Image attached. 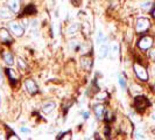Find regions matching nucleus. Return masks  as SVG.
I'll use <instances>...</instances> for the list:
<instances>
[{
	"label": "nucleus",
	"instance_id": "1",
	"mask_svg": "<svg viewBox=\"0 0 155 140\" xmlns=\"http://www.w3.org/2000/svg\"><path fill=\"white\" fill-rule=\"evenodd\" d=\"M133 69H134V72H135L137 77L139 78L140 81H142V82H147L149 76H148L147 69H146L143 65H141V64H139V63H134V64H133Z\"/></svg>",
	"mask_w": 155,
	"mask_h": 140
},
{
	"label": "nucleus",
	"instance_id": "2",
	"mask_svg": "<svg viewBox=\"0 0 155 140\" xmlns=\"http://www.w3.org/2000/svg\"><path fill=\"white\" fill-rule=\"evenodd\" d=\"M150 28V20L148 18H139L135 23L137 33H145Z\"/></svg>",
	"mask_w": 155,
	"mask_h": 140
},
{
	"label": "nucleus",
	"instance_id": "3",
	"mask_svg": "<svg viewBox=\"0 0 155 140\" xmlns=\"http://www.w3.org/2000/svg\"><path fill=\"white\" fill-rule=\"evenodd\" d=\"M134 105H135V108H137L138 111L142 112V111H145L150 105V103H149V101H148L145 96H135V98H134Z\"/></svg>",
	"mask_w": 155,
	"mask_h": 140
},
{
	"label": "nucleus",
	"instance_id": "4",
	"mask_svg": "<svg viewBox=\"0 0 155 140\" xmlns=\"http://www.w3.org/2000/svg\"><path fill=\"white\" fill-rule=\"evenodd\" d=\"M153 43H154L153 38L149 36V35H145V36H142V38L139 40L138 47H139L141 50H149V49L153 47Z\"/></svg>",
	"mask_w": 155,
	"mask_h": 140
},
{
	"label": "nucleus",
	"instance_id": "5",
	"mask_svg": "<svg viewBox=\"0 0 155 140\" xmlns=\"http://www.w3.org/2000/svg\"><path fill=\"white\" fill-rule=\"evenodd\" d=\"M9 28H11L12 33H13L15 36H18V38H21L23 35V33H25L23 26L19 22H11L9 23Z\"/></svg>",
	"mask_w": 155,
	"mask_h": 140
},
{
	"label": "nucleus",
	"instance_id": "6",
	"mask_svg": "<svg viewBox=\"0 0 155 140\" xmlns=\"http://www.w3.org/2000/svg\"><path fill=\"white\" fill-rule=\"evenodd\" d=\"M7 7L13 12V13H19L20 8H21V2L20 0H7L6 1Z\"/></svg>",
	"mask_w": 155,
	"mask_h": 140
},
{
	"label": "nucleus",
	"instance_id": "7",
	"mask_svg": "<svg viewBox=\"0 0 155 140\" xmlns=\"http://www.w3.org/2000/svg\"><path fill=\"white\" fill-rule=\"evenodd\" d=\"M81 64H82L83 69H85L86 71H90L93 64V61H92V58H91V56H90V55H84V56L82 57V60H81Z\"/></svg>",
	"mask_w": 155,
	"mask_h": 140
},
{
	"label": "nucleus",
	"instance_id": "8",
	"mask_svg": "<svg viewBox=\"0 0 155 140\" xmlns=\"http://www.w3.org/2000/svg\"><path fill=\"white\" fill-rule=\"evenodd\" d=\"M25 88L31 95H34V93L38 92V85L33 79H26L25 81Z\"/></svg>",
	"mask_w": 155,
	"mask_h": 140
},
{
	"label": "nucleus",
	"instance_id": "9",
	"mask_svg": "<svg viewBox=\"0 0 155 140\" xmlns=\"http://www.w3.org/2000/svg\"><path fill=\"white\" fill-rule=\"evenodd\" d=\"M0 41L4 42V43H12L13 42L12 36H11L9 32L6 28H1L0 29Z\"/></svg>",
	"mask_w": 155,
	"mask_h": 140
},
{
	"label": "nucleus",
	"instance_id": "10",
	"mask_svg": "<svg viewBox=\"0 0 155 140\" xmlns=\"http://www.w3.org/2000/svg\"><path fill=\"white\" fill-rule=\"evenodd\" d=\"M110 53V47L107 45V41L106 39L103 41V45L101 46V49H99V57L101 58H105Z\"/></svg>",
	"mask_w": 155,
	"mask_h": 140
},
{
	"label": "nucleus",
	"instance_id": "11",
	"mask_svg": "<svg viewBox=\"0 0 155 140\" xmlns=\"http://www.w3.org/2000/svg\"><path fill=\"white\" fill-rule=\"evenodd\" d=\"M119 52H120L119 45H118L117 42H113V43L111 45V47H110V56H111V58H113V60L118 58Z\"/></svg>",
	"mask_w": 155,
	"mask_h": 140
},
{
	"label": "nucleus",
	"instance_id": "12",
	"mask_svg": "<svg viewBox=\"0 0 155 140\" xmlns=\"http://www.w3.org/2000/svg\"><path fill=\"white\" fill-rule=\"evenodd\" d=\"M13 12L8 7H1L0 8V18L1 19H12L13 18Z\"/></svg>",
	"mask_w": 155,
	"mask_h": 140
},
{
	"label": "nucleus",
	"instance_id": "13",
	"mask_svg": "<svg viewBox=\"0 0 155 140\" xmlns=\"http://www.w3.org/2000/svg\"><path fill=\"white\" fill-rule=\"evenodd\" d=\"M2 60H4V62L6 63L7 65H13V64H14V57H13V55L11 54L9 52H7V50H5V52L2 53Z\"/></svg>",
	"mask_w": 155,
	"mask_h": 140
},
{
	"label": "nucleus",
	"instance_id": "14",
	"mask_svg": "<svg viewBox=\"0 0 155 140\" xmlns=\"http://www.w3.org/2000/svg\"><path fill=\"white\" fill-rule=\"evenodd\" d=\"M55 108H56V104H55L54 102H46V103L42 105V111H43L46 115H48V113L53 112Z\"/></svg>",
	"mask_w": 155,
	"mask_h": 140
},
{
	"label": "nucleus",
	"instance_id": "15",
	"mask_svg": "<svg viewBox=\"0 0 155 140\" xmlns=\"http://www.w3.org/2000/svg\"><path fill=\"white\" fill-rule=\"evenodd\" d=\"M93 110H94V113H96L97 118H98V119H103V117H104V110H105L104 105H101V104L96 105Z\"/></svg>",
	"mask_w": 155,
	"mask_h": 140
},
{
	"label": "nucleus",
	"instance_id": "16",
	"mask_svg": "<svg viewBox=\"0 0 155 140\" xmlns=\"http://www.w3.org/2000/svg\"><path fill=\"white\" fill-rule=\"evenodd\" d=\"M78 29H79V23L75 22L70 25L69 27H68V29H67V32H68V34L72 35V34H76L78 32Z\"/></svg>",
	"mask_w": 155,
	"mask_h": 140
},
{
	"label": "nucleus",
	"instance_id": "17",
	"mask_svg": "<svg viewBox=\"0 0 155 140\" xmlns=\"http://www.w3.org/2000/svg\"><path fill=\"white\" fill-rule=\"evenodd\" d=\"M7 76H8V79H11V82L12 83H14V82H18V76L15 75V72H14V70L13 69H7Z\"/></svg>",
	"mask_w": 155,
	"mask_h": 140
},
{
	"label": "nucleus",
	"instance_id": "18",
	"mask_svg": "<svg viewBox=\"0 0 155 140\" xmlns=\"http://www.w3.org/2000/svg\"><path fill=\"white\" fill-rule=\"evenodd\" d=\"M153 6V4H152V1H143L141 5H140V7L142 11H145V12H148L150 8Z\"/></svg>",
	"mask_w": 155,
	"mask_h": 140
},
{
	"label": "nucleus",
	"instance_id": "19",
	"mask_svg": "<svg viewBox=\"0 0 155 140\" xmlns=\"http://www.w3.org/2000/svg\"><path fill=\"white\" fill-rule=\"evenodd\" d=\"M109 98V93L106 92V91H103V92L98 93L97 96H96V99L97 101H105V99H107Z\"/></svg>",
	"mask_w": 155,
	"mask_h": 140
},
{
	"label": "nucleus",
	"instance_id": "20",
	"mask_svg": "<svg viewBox=\"0 0 155 140\" xmlns=\"http://www.w3.org/2000/svg\"><path fill=\"white\" fill-rule=\"evenodd\" d=\"M70 48L74 49V50H78V49L81 48L79 41H77V40H72V41H70Z\"/></svg>",
	"mask_w": 155,
	"mask_h": 140
},
{
	"label": "nucleus",
	"instance_id": "21",
	"mask_svg": "<svg viewBox=\"0 0 155 140\" xmlns=\"http://www.w3.org/2000/svg\"><path fill=\"white\" fill-rule=\"evenodd\" d=\"M18 64H19V67H20V69L21 70H26L27 69V64L25 63L22 58H18Z\"/></svg>",
	"mask_w": 155,
	"mask_h": 140
},
{
	"label": "nucleus",
	"instance_id": "22",
	"mask_svg": "<svg viewBox=\"0 0 155 140\" xmlns=\"http://www.w3.org/2000/svg\"><path fill=\"white\" fill-rule=\"evenodd\" d=\"M104 40H105V36H104L103 32H98V36H97V43H99V45H101Z\"/></svg>",
	"mask_w": 155,
	"mask_h": 140
},
{
	"label": "nucleus",
	"instance_id": "23",
	"mask_svg": "<svg viewBox=\"0 0 155 140\" xmlns=\"http://www.w3.org/2000/svg\"><path fill=\"white\" fill-rule=\"evenodd\" d=\"M134 138H137V139H143V138H145V134H143V132H142L141 130L135 131V133H134Z\"/></svg>",
	"mask_w": 155,
	"mask_h": 140
},
{
	"label": "nucleus",
	"instance_id": "24",
	"mask_svg": "<svg viewBox=\"0 0 155 140\" xmlns=\"http://www.w3.org/2000/svg\"><path fill=\"white\" fill-rule=\"evenodd\" d=\"M119 84L123 88V90L126 89V81H125V78L123 76H119Z\"/></svg>",
	"mask_w": 155,
	"mask_h": 140
},
{
	"label": "nucleus",
	"instance_id": "25",
	"mask_svg": "<svg viewBox=\"0 0 155 140\" xmlns=\"http://www.w3.org/2000/svg\"><path fill=\"white\" fill-rule=\"evenodd\" d=\"M148 54H149V58L152 61H155V48H150L149 52H148Z\"/></svg>",
	"mask_w": 155,
	"mask_h": 140
},
{
	"label": "nucleus",
	"instance_id": "26",
	"mask_svg": "<svg viewBox=\"0 0 155 140\" xmlns=\"http://www.w3.org/2000/svg\"><path fill=\"white\" fill-rule=\"evenodd\" d=\"M70 134H71V131H68V132H65V133H63L62 135L63 137H58V139H71V137H70Z\"/></svg>",
	"mask_w": 155,
	"mask_h": 140
},
{
	"label": "nucleus",
	"instance_id": "27",
	"mask_svg": "<svg viewBox=\"0 0 155 140\" xmlns=\"http://www.w3.org/2000/svg\"><path fill=\"white\" fill-rule=\"evenodd\" d=\"M2 84H4V74L0 69V85H2Z\"/></svg>",
	"mask_w": 155,
	"mask_h": 140
},
{
	"label": "nucleus",
	"instance_id": "28",
	"mask_svg": "<svg viewBox=\"0 0 155 140\" xmlns=\"http://www.w3.org/2000/svg\"><path fill=\"white\" fill-rule=\"evenodd\" d=\"M111 119H112V113H111V112H107V113H106V122H110Z\"/></svg>",
	"mask_w": 155,
	"mask_h": 140
},
{
	"label": "nucleus",
	"instance_id": "29",
	"mask_svg": "<svg viewBox=\"0 0 155 140\" xmlns=\"http://www.w3.org/2000/svg\"><path fill=\"white\" fill-rule=\"evenodd\" d=\"M21 132H23V133H31V130H29V128H26V127H21Z\"/></svg>",
	"mask_w": 155,
	"mask_h": 140
},
{
	"label": "nucleus",
	"instance_id": "30",
	"mask_svg": "<svg viewBox=\"0 0 155 140\" xmlns=\"http://www.w3.org/2000/svg\"><path fill=\"white\" fill-rule=\"evenodd\" d=\"M83 116H84V119H87V118H89V112L84 111V112H83Z\"/></svg>",
	"mask_w": 155,
	"mask_h": 140
},
{
	"label": "nucleus",
	"instance_id": "31",
	"mask_svg": "<svg viewBox=\"0 0 155 140\" xmlns=\"http://www.w3.org/2000/svg\"><path fill=\"white\" fill-rule=\"evenodd\" d=\"M31 26H33V27H36V26H38V21H36V20H33V21H31Z\"/></svg>",
	"mask_w": 155,
	"mask_h": 140
},
{
	"label": "nucleus",
	"instance_id": "32",
	"mask_svg": "<svg viewBox=\"0 0 155 140\" xmlns=\"http://www.w3.org/2000/svg\"><path fill=\"white\" fill-rule=\"evenodd\" d=\"M23 23H25V27H27V26H28V20H25Z\"/></svg>",
	"mask_w": 155,
	"mask_h": 140
},
{
	"label": "nucleus",
	"instance_id": "33",
	"mask_svg": "<svg viewBox=\"0 0 155 140\" xmlns=\"http://www.w3.org/2000/svg\"><path fill=\"white\" fill-rule=\"evenodd\" d=\"M152 119H153V120H155V111L152 113Z\"/></svg>",
	"mask_w": 155,
	"mask_h": 140
},
{
	"label": "nucleus",
	"instance_id": "34",
	"mask_svg": "<svg viewBox=\"0 0 155 140\" xmlns=\"http://www.w3.org/2000/svg\"><path fill=\"white\" fill-rule=\"evenodd\" d=\"M152 14H153V18L155 19V6H154V9H153V13H152Z\"/></svg>",
	"mask_w": 155,
	"mask_h": 140
},
{
	"label": "nucleus",
	"instance_id": "35",
	"mask_svg": "<svg viewBox=\"0 0 155 140\" xmlns=\"http://www.w3.org/2000/svg\"><path fill=\"white\" fill-rule=\"evenodd\" d=\"M153 133H154V135H155V130H154V131H153Z\"/></svg>",
	"mask_w": 155,
	"mask_h": 140
},
{
	"label": "nucleus",
	"instance_id": "36",
	"mask_svg": "<svg viewBox=\"0 0 155 140\" xmlns=\"http://www.w3.org/2000/svg\"><path fill=\"white\" fill-rule=\"evenodd\" d=\"M0 104H1V98H0Z\"/></svg>",
	"mask_w": 155,
	"mask_h": 140
},
{
	"label": "nucleus",
	"instance_id": "37",
	"mask_svg": "<svg viewBox=\"0 0 155 140\" xmlns=\"http://www.w3.org/2000/svg\"><path fill=\"white\" fill-rule=\"evenodd\" d=\"M76 1H78V0H76Z\"/></svg>",
	"mask_w": 155,
	"mask_h": 140
}]
</instances>
